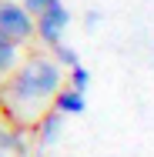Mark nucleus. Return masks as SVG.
<instances>
[{"label":"nucleus","instance_id":"f257e3e1","mask_svg":"<svg viewBox=\"0 0 154 157\" xmlns=\"http://www.w3.org/2000/svg\"><path fill=\"white\" fill-rule=\"evenodd\" d=\"M64 77L67 70L54 57H27L3 84V117L34 130V124L54 107V97L64 90Z\"/></svg>","mask_w":154,"mask_h":157},{"label":"nucleus","instance_id":"f03ea898","mask_svg":"<svg viewBox=\"0 0 154 157\" xmlns=\"http://www.w3.org/2000/svg\"><path fill=\"white\" fill-rule=\"evenodd\" d=\"M0 33L20 47V44H27L30 37H37V20L24 10V3H17V0H0Z\"/></svg>","mask_w":154,"mask_h":157},{"label":"nucleus","instance_id":"7ed1b4c3","mask_svg":"<svg viewBox=\"0 0 154 157\" xmlns=\"http://www.w3.org/2000/svg\"><path fill=\"white\" fill-rule=\"evenodd\" d=\"M70 27V10L64 7L61 0H54L40 17H37V37L44 40V47H61L64 44V30Z\"/></svg>","mask_w":154,"mask_h":157},{"label":"nucleus","instance_id":"20e7f679","mask_svg":"<svg viewBox=\"0 0 154 157\" xmlns=\"http://www.w3.org/2000/svg\"><path fill=\"white\" fill-rule=\"evenodd\" d=\"M30 127H20V124H10V121H3L0 124V151L10 157H24L30 154Z\"/></svg>","mask_w":154,"mask_h":157},{"label":"nucleus","instance_id":"39448f33","mask_svg":"<svg viewBox=\"0 0 154 157\" xmlns=\"http://www.w3.org/2000/svg\"><path fill=\"white\" fill-rule=\"evenodd\" d=\"M64 130V114H57L54 107L34 124V140L40 144V147H50V144H57V137H61Z\"/></svg>","mask_w":154,"mask_h":157},{"label":"nucleus","instance_id":"423d86ee","mask_svg":"<svg viewBox=\"0 0 154 157\" xmlns=\"http://www.w3.org/2000/svg\"><path fill=\"white\" fill-rule=\"evenodd\" d=\"M54 110L64 114V117H77V114H84V110H87V100H84L81 90H74V87H67V84H64V90L54 97Z\"/></svg>","mask_w":154,"mask_h":157},{"label":"nucleus","instance_id":"0eeeda50","mask_svg":"<svg viewBox=\"0 0 154 157\" xmlns=\"http://www.w3.org/2000/svg\"><path fill=\"white\" fill-rule=\"evenodd\" d=\"M20 67V47L0 33V77H10Z\"/></svg>","mask_w":154,"mask_h":157},{"label":"nucleus","instance_id":"6e6552de","mask_svg":"<svg viewBox=\"0 0 154 157\" xmlns=\"http://www.w3.org/2000/svg\"><path fill=\"white\" fill-rule=\"evenodd\" d=\"M87 84H91V70L84 67V63H77V67H70L67 70V87H74V90H87Z\"/></svg>","mask_w":154,"mask_h":157},{"label":"nucleus","instance_id":"1a4fd4ad","mask_svg":"<svg viewBox=\"0 0 154 157\" xmlns=\"http://www.w3.org/2000/svg\"><path fill=\"white\" fill-rule=\"evenodd\" d=\"M50 54H54V60L61 63L64 70H70V67H77V63H81V57H77V50H74V47H67V44H61V47H54Z\"/></svg>","mask_w":154,"mask_h":157},{"label":"nucleus","instance_id":"9d476101","mask_svg":"<svg viewBox=\"0 0 154 157\" xmlns=\"http://www.w3.org/2000/svg\"><path fill=\"white\" fill-rule=\"evenodd\" d=\"M20 3H24V10H27L34 20H37V17H40V13H44V10H47L54 0H20Z\"/></svg>","mask_w":154,"mask_h":157},{"label":"nucleus","instance_id":"9b49d317","mask_svg":"<svg viewBox=\"0 0 154 157\" xmlns=\"http://www.w3.org/2000/svg\"><path fill=\"white\" fill-rule=\"evenodd\" d=\"M97 24H101V13H97V10H87V13H84V27H87V30H94Z\"/></svg>","mask_w":154,"mask_h":157},{"label":"nucleus","instance_id":"f8f14e48","mask_svg":"<svg viewBox=\"0 0 154 157\" xmlns=\"http://www.w3.org/2000/svg\"><path fill=\"white\" fill-rule=\"evenodd\" d=\"M0 117H3V87H0Z\"/></svg>","mask_w":154,"mask_h":157},{"label":"nucleus","instance_id":"ddd939ff","mask_svg":"<svg viewBox=\"0 0 154 157\" xmlns=\"http://www.w3.org/2000/svg\"><path fill=\"white\" fill-rule=\"evenodd\" d=\"M24 157H40V154H37V151H30V154H24Z\"/></svg>","mask_w":154,"mask_h":157},{"label":"nucleus","instance_id":"4468645a","mask_svg":"<svg viewBox=\"0 0 154 157\" xmlns=\"http://www.w3.org/2000/svg\"><path fill=\"white\" fill-rule=\"evenodd\" d=\"M0 157H10V154H3V151H0Z\"/></svg>","mask_w":154,"mask_h":157}]
</instances>
